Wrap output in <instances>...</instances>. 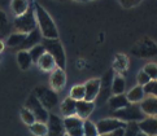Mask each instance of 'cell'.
Instances as JSON below:
<instances>
[{"label": "cell", "mask_w": 157, "mask_h": 136, "mask_svg": "<svg viewBox=\"0 0 157 136\" xmlns=\"http://www.w3.org/2000/svg\"><path fill=\"white\" fill-rule=\"evenodd\" d=\"M136 136H148V135H145V134H143V132H139Z\"/></svg>", "instance_id": "obj_37"}, {"label": "cell", "mask_w": 157, "mask_h": 136, "mask_svg": "<svg viewBox=\"0 0 157 136\" xmlns=\"http://www.w3.org/2000/svg\"><path fill=\"white\" fill-rule=\"evenodd\" d=\"M64 136H69V135H66V134H65V135H64Z\"/></svg>", "instance_id": "obj_39"}, {"label": "cell", "mask_w": 157, "mask_h": 136, "mask_svg": "<svg viewBox=\"0 0 157 136\" xmlns=\"http://www.w3.org/2000/svg\"><path fill=\"white\" fill-rule=\"evenodd\" d=\"M109 103V108L113 111H117L120 109H123V108H126L130 105L128 103V100L125 95H116V96H112V97L108 100Z\"/></svg>", "instance_id": "obj_16"}, {"label": "cell", "mask_w": 157, "mask_h": 136, "mask_svg": "<svg viewBox=\"0 0 157 136\" xmlns=\"http://www.w3.org/2000/svg\"><path fill=\"white\" fill-rule=\"evenodd\" d=\"M30 131L34 134L35 136H44V135H47L48 128H47V124L35 122L34 124H31V126H30Z\"/></svg>", "instance_id": "obj_28"}, {"label": "cell", "mask_w": 157, "mask_h": 136, "mask_svg": "<svg viewBox=\"0 0 157 136\" xmlns=\"http://www.w3.org/2000/svg\"><path fill=\"white\" fill-rule=\"evenodd\" d=\"M42 34H40V30L36 29L34 30V31H31L30 34H27V36H26V39H25V42L22 43V45L20 47V49L21 51H27V49H31L33 47H35V45H38V44H40V42H42Z\"/></svg>", "instance_id": "obj_12"}, {"label": "cell", "mask_w": 157, "mask_h": 136, "mask_svg": "<svg viewBox=\"0 0 157 136\" xmlns=\"http://www.w3.org/2000/svg\"><path fill=\"white\" fill-rule=\"evenodd\" d=\"M140 132L148 136H157V118L148 117L138 123Z\"/></svg>", "instance_id": "obj_11"}, {"label": "cell", "mask_w": 157, "mask_h": 136, "mask_svg": "<svg viewBox=\"0 0 157 136\" xmlns=\"http://www.w3.org/2000/svg\"><path fill=\"white\" fill-rule=\"evenodd\" d=\"M25 108H26V109H29L33 113V115L35 117V121L36 122L47 124L49 113L46 109H44L43 105L40 103H39V100L35 97L34 93L29 96V99H27V101H26V106Z\"/></svg>", "instance_id": "obj_6"}, {"label": "cell", "mask_w": 157, "mask_h": 136, "mask_svg": "<svg viewBox=\"0 0 157 136\" xmlns=\"http://www.w3.org/2000/svg\"><path fill=\"white\" fill-rule=\"evenodd\" d=\"M85 93H86V91H85V86H74L71 88L70 91V97L73 100H75V101H82V100H85Z\"/></svg>", "instance_id": "obj_26"}, {"label": "cell", "mask_w": 157, "mask_h": 136, "mask_svg": "<svg viewBox=\"0 0 157 136\" xmlns=\"http://www.w3.org/2000/svg\"><path fill=\"white\" fill-rule=\"evenodd\" d=\"M143 71L151 78V81H157V65L156 64H147L144 66Z\"/></svg>", "instance_id": "obj_30"}, {"label": "cell", "mask_w": 157, "mask_h": 136, "mask_svg": "<svg viewBox=\"0 0 157 136\" xmlns=\"http://www.w3.org/2000/svg\"><path fill=\"white\" fill-rule=\"evenodd\" d=\"M113 78H114V71L113 70H108L103 75V78L100 79V99L106 101L112 97V83H113Z\"/></svg>", "instance_id": "obj_8"}, {"label": "cell", "mask_w": 157, "mask_h": 136, "mask_svg": "<svg viewBox=\"0 0 157 136\" xmlns=\"http://www.w3.org/2000/svg\"><path fill=\"white\" fill-rule=\"evenodd\" d=\"M127 123H123L116 118H105L96 123V128H98V134L99 135H106V134H112L113 131L118 128H125Z\"/></svg>", "instance_id": "obj_7"}, {"label": "cell", "mask_w": 157, "mask_h": 136, "mask_svg": "<svg viewBox=\"0 0 157 136\" xmlns=\"http://www.w3.org/2000/svg\"><path fill=\"white\" fill-rule=\"evenodd\" d=\"M126 97H127V100H128V103L130 104L142 103V101L144 100V89H143V87L136 86V87L131 88L130 91H128V93L126 95Z\"/></svg>", "instance_id": "obj_18"}, {"label": "cell", "mask_w": 157, "mask_h": 136, "mask_svg": "<svg viewBox=\"0 0 157 136\" xmlns=\"http://www.w3.org/2000/svg\"><path fill=\"white\" fill-rule=\"evenodd\" d=\"M40 44L46 49V53L51 55L52 59L56 62V66L59 69L64 70L65 66H66V56H65V51L61 42L59 39H42Z\"/></svg>", "instance_id": "obj_2"}, {"label": "cell", "mask_w": 157, "mask_h": 136, "mask_svg": "<svg viewBox=\"0 0 157 136\" xmlns=\"http://www.w3.org/2000/svg\"><path fill=\"white\" fill-rule=\"evenodd\" d=\"M47 128H48V132H47L48 136H64L66 134L65 127H64V122L56 114H49L48 122H47Z\"/></svg>", "instance_id": "obj_9"}, {"label": "cell", "mask_w": 157, "mask_h": 136, "mask_svg": "<svg viewBox=\"0 0 157 136\" xmlns=\"http://www.w3.org/2000/svg\"><path fill=\"white\" fill-rule=\"evenodd\" d=\"M27 36V34H22V32H14L12 34L9 38H8V40H7V44L9 45V47H21L22 43L25 42V39Z\"/></svg>", "instance_id": "obj_23"}, {"label": "cell", "mask_w": 157, "mask_h": 136, "mask_svg": "<svg viewBox=\"0 0 157 136\" xmlns=\"http://www.w3.org/2000/svg\"><path fill=\"white\" fill-rule=\"evenodd\" d=\"M34 12H35V18L38 22V29L40 30V34L44 39H59V31L56 27L53 20L48 12L44 9L42 5L35 3L34 5Z\"/></svg>", "instance_id": "obj_1"}, {"label": "cell", "mask_w": 157, "mask_h": 136, "mask_svg": "<svg viewBox=\"0 0 157 136\" xmlns=\"http://www.w3.org/2000/svg\"><path fill=\"white\" fill-rule=\"evenodd\" d=\"M125 87H126L125 79H123L122 77H114L113 83H112V95L113 96L123 95V92H125Z\"/></svg>", "instance_id": "obj_20"}, {"label": "cell", "mask_w": 157, "mask_h": 136, "mask_svg": "<svg viewBox=\"0 0 157 136\" xmlns=\"http://www.w3.org/2000/svg\"><path fill=\"white\" fill-rule=\"evenodd\" d=\"M85 101L94 103V100L99 96L100 92V79H91L85 84Z\"/></svg>", "instance_id": "obj_10"}, {"label": "cell", "mask_w": 157, "mask_h": 136, "mask_svg": "<svg viewBox=\"0 0 157 136\" xmlns=\"http://www.w3.org/2000/svg\"><path fill=\"white\" fill-rule=\"evenodd\" d=\"M139 106L142 109V111L144 113V115H149V117L157 115V97L148 96V97H145L140 103Z\"/></svg>", "instance_id": "obj_13"}, {"label": "cell", "mask_w": 157, "mask_h": 136, "mask_svg": "<svg viewBox=\"0 0 157 136\" xmlns=\"http://www.w3.org/2000/svg\"><path fill=\"white\" fill-rule=\"evenodd\" d=\"M4 49V44L2 43V42H0V52H2V51Z\"/></svg>", "instance_id": "obj_36"}, {"label": "cell", "mask_w": 157, "mask_h": 136, "mask_svg": "<svg viewBox=\"0 0 157 136\" xmlns=\"http://www.w3.org/2000/svg\"><path fill=\"white\" fill-rule=\"evenodd\" d=\"M99 136H112L110 134H106V135H99Z\"/></svg>", "instance_id": "obj_38"}, {"label": "cell", "mask_w": 157, "mask_h": 136, "mask_svg": "<svg viewBox=\"0 0 157 136\" xmlns=\"http://www.w3.org/2000/svg\"><path fill=\"white\" fill-rule=\"evenodd\" d=\"M63 122H64L65 132H66V131H69V130H74V128L83 127V121L79 119L78 117H69V118H65Z\"/></svg>", "instance_id": "obj_24"}, {"label": "cell", "mask_w": 157, "mask_h": 136, "mask_svg": "<svg viewBox=\"0 0 157 136\" xmlns=\"http://www.w3.org/2000/svg\"><path fill=\"white\" fill-rule=\"evenodd\" d=\"M112 114H113V118H116V119H118L123 123L138 122V121L140 122V121L145 119L144 113L142 111V109H140V106L138 104H130L128 106L123 108V109L113 111Z\"/></svg>", "instance_id": "obj_3"}, {"label": "cell", "mask_w": 157, "mask_h": 136, "mask_svg": "<svg viewBox=\"0 0 157 136\" xmlns=\"http://www.w3.org/2000/svg\"><path fill=\"white\" fill-rule=\"evenodd\" d=\"M83 135L85 136H99L96 124L91 121H83Z\"/></svg>", "instance_id": "obj_27"}, {"label": "cell", "mask_w": 157, "mask_h": 136, "mask_svg": "<svg viewBox=\"0 0 157 136\" xmlns=\"http://www.w3.org/2000/svg\"><path fill=\"white\" fill-rule=\"evenodd\" d=\"M140 132L139 126L136 122H130L126 124V128H125V136H136Z\"/></svg>", "instance_id": "obj_31"}, {"label": "cell", "mask_w": 157, "mask_h": 136, "mask_svg": "<svg viewBox=\"0 0 157 136\" xmlns=\"http://www.w3.org/2000/svg\"><path fill=\"white\" fill-rule=\"evenodd\" d=\"M66 83V74L64 70L55 69L51 75V86L53 89H63Z\"/></svg>", "instance_id": "obj_15"}, {"label": "cell", "mask_w": 157, "mask_h": 136, "mask_svg": "<svg viewBox=\"0 0 157 136\" xmlns=\"http://www.w3.org/2000/svg\"><path fill=\"white\" fill-rule=\"evenodd\" d=\"M61 113L65 115V118L75 117L77 114V101L73 100L71 97H68L63 101L61 104Z\"/></svg>", "instance_id": "obj_17"}, {"label": "cell", "mask_w": 157, "mask_h": 136, "mask_svg": "<svg viewBox=\"0 0 157 136\" xmlns=\"http://www.w3.org/2000/svg\"><path fill=\"white\" fill-rule=\"evenodd\" d=\"M21 118H22V121H24L26 124H29V126H31V124H34L36 122L35 117L33 115V113L29 109H26V108L21 109Z\"/></svg>", "instance_id": "obj_29"}, {"label": "cell", "mask_w": 157, "mask_h": 136, "mask_svg": "<svg viewBox=\"0 0 157 136\" xmlns=\"http://www.w3.org/2000/svg\"><path fill=\"white\" fill-rule=\"evenodd\" d=\"M44 53H46V49H44V47H43L42 44H38V45L33 47L29 51V55H30V57H31V61L33 62H36V64H38L39 59H40Z\"/></svg>", "instance_id": "obj_25"}, {"label": "cell", "mask_w": 157, "mask_h": 136, "mask_svg": "<svg viewBox=\"0 0 157 136\" xmlns=\"http://www.w3.org/2000/svg\"><path fill=\"white\" fill-rule=\"evenodd\" d=\"M29 3L25 2V0H14V2H12V9L16 16H24L27 9H29Z\"/></svg>", "instance_id": "obj_22"}, {"label": "cell", "mask_w": 157, "mask_h": 136, "mask_svg": "<svg viewBox=\"0 0 157 136\" xmlns=\"http://www.w3.org/2000/svg\"><path fill=\"white\" fill-rule=\"evenodd\" d=\"M17 61H18V65L22 70H27L31 65V57L29 55V51H20L18 55H17Z\"/></svg>", "instance_id": "obj_21"}, {"label": "cell", "mask_w": 157, "mask_h": 136, "mask_svg": "<svg viewBox=\"0 0 157 136\" xmlns=\"http://www.w3.org/2000/svg\"><path fill=\"white\" fill-rule=\"evenodd\" d=\"M14 27L17 29L18 32L22 34H30L36 29V18H35V12L34 7H29L27 12L24 16H20L14 20Z\"/></svg>", "instance_id": "obj_4"}, {"label": "cell", "mask_w": 157, "mask_h": 136, "mask_svg": "<svg viewBox=\"0 0 157 136\" xmlns=\"http://www.w3.org/2000/svg\"><path fill=\"white\" fill-rule=\"evenodd\" d=\"M34 95L46 110L52 109V108H55L59 103V96H57V93H56V91H53L51 88H47L44 86L36 87Z\"/></svg>", "instance_id": "obj_5"}, {"label": "cell", "mask_w": 157, "mask_h": 136, "mask_svg": "<svg viewBox=\"0 0 157 136\" xmlns=\"http://www.w3.org/2000/svg\"><path fill=\"white\" fill-rule=\"evenodd\" d=\"M149 82H151V78L142 70V71H140L139 74H138V83H139V86H140V87H144V86H147Z\"/></svg>", "instance_id": "obj_34"}, {"label": "cell", "mask_w": 157, "mask_h": 136, "mask_svg": "<svg viewBox=\"0 0 157 136\" xmlns=\"http://www.w3.org/2000/svg\"><path fill=\"white\" fill-rule=\"evenodd\" d=\"M139 3H140L139 0H135V2H134V0H130V2H127V0H122V2H121V4L125 8H130V7H132V5H136Z\"/></svg>", "instance_id": "obj_35"}, {"label": "cell", "mask_w": 157, "mask_h": 136, "mask_svg": "<svg viewBox=\"0 0 157 136\" xmlns=\"http://www.w3.org/2000/svg\"><path fill=\"white\" fill-rule=\"evenodd\" d=\"M143 89H144V95L157 97V81H151L147 86L143 87Z\"/></svg>", "instance_id": "obj_32"}, {"label": "cell", "mask_w": 157, "mask_h": 136, "mask_svg": "<svg viewBox=\"0 0 157 136\" xmlns=\"http://www.w3.org/2000/svg\"><path fill=\"white\" fill-rule=\"evenodd\" d=\"M9 26H8V21H7V16L3 10H0V34H5L8 31Z\"/></svg>", "instance_id": "obj_33"}, {"label": "cell", "mask_w": 157, "mask_h": 136, "mask_svg": "<svg viewBox=\"0 0 157 136\" xmlns=\"http://www.w3.org/2000/svg\"><path fill=\"white\" fill-rule=\"evenodd\" d=\"M38 65H39V67H40L42 70H44V71H49V70H53V69H55L56 62H55V60L52 59V56H51V55L44 53L42 57L39 59Z\"/></svg>", "instance_id": "obj_19"}, {"label": "cell", "mask_w": 157, "mask_h": 136, "mask_svg": "<svg viewBox=\"0 0 157 136\" xmlns=\"http://www.w3.org/2000/svg\"><path fill=\"white\" fill-rule=\"evenodd\" d=\"M95 109V104L94 103H88V101H77V117L82 121H86L90 117V114L94 111Z\"/></svg>", "instance_id": "obj_14"}]
</instances>
